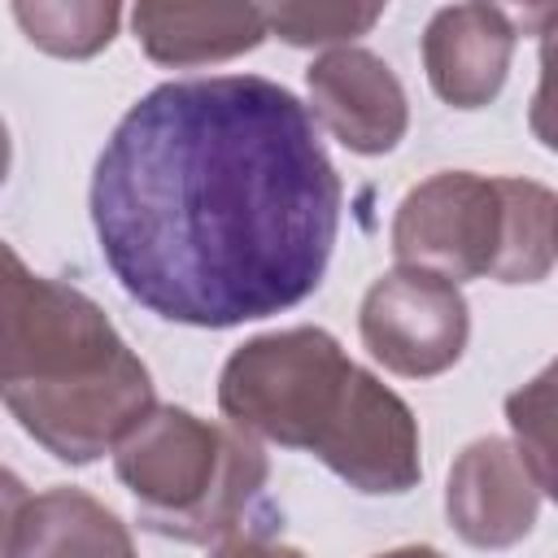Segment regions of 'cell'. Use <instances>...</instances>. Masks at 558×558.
Here are the masks:
<instances>
[{
	"label": "cell",
	"mask_w": 558,
	"mask_h": 558,
	"mask_svg": "<svg viewBox=\"0 0 558 558\" xmlns=\"http://www.w3.org/2000/svg\"><path fill=\"white\" fill-rule=\"evenodd\" d=\"M384 17V4H275L266 9L270 35L292 48H344Z\"/></svg>",
	"instance_id": "9a60e30c"
},
{
	"label": "cell",
	"mask_w": 558,
	"mask_h": 558,
	"mask_svg": "<svg viewBox=\"0 0 558 558\" xmlns=\"http://www.w3.org/2000/svg\"><path fill=\"white\" fill-rule=\"evenodd\" d=\"M541 488L506 436L471 440L445 484V514L449 527L475 549H510L536 527Z\"/></svg>",
	"instance_id": "ba28073f"
},
{
	"label": "cell",
	"mask_w": 558,
	"mask_h": 558,
	"mask_svg": "<svg viewBox=\"0 0 558 558\" xmlns=\"http://www.w3.org/2000/svg\"><path fill=\"white\" fill-rule=\"evenodd\" d=\"M13 17H17V26L26 31V39L35 48H44L52 57L83 61V57H96L100 48L113 44L122 9L118 4H96V0H70V4H52V0L26 4V0H17Z\"/></svg>",
	"instance_id": "5bb4252c"
},
{
	"label": "cell",
	"mask_w": 558,
	"mask_h": 558,
	"mask_svg": "<svg viewBox=\"0 0 558 558\" xmlns=\"http://www.w3.org/2000/svg\"><path fill=\"white\" fill-rule=\"evenodd\" d=\"M397 266L432 270L449 283L488 279L501 248V187L475 170H440L414 183L392 214Z\"/></svg>",
	"instance_id": "5b68a950"
},
{
	"label": "cell",
	"mask_w": 558,
	"mask_h": 558,
	"mask_svg": "<svg viewBox=\"0 0 558 558\" xmlns=\"http://www.w3.org/2000/svg\"><path fill=\"white\" fill-rule=\"evenodd\" d=\"M0 392L22 432L57 462L87 466L157 405L153 375L105 310L22 266L4 244L0 279Z\"/></svg>",
	"instance_id": "3957f363"
},
{
	"label": "cell",
	"mask_w": 558,
	"mask_h": 558,
	"mask_svg": "<svg viewBox=\"0 0 558 558\" xmlns=\"http://www.w3.org/2000/svg\"><path fill=\"white\" fill-rule=\"evenodd\" d=\"M4 558H135L126 523L83 488L9 493Z\"/></svg>",
	"instance_id": "30bf717a"
},
{
	"label": "cell",
	"mask_w": 558,
	"mask_h": 558,
	"mask_svg": "<svg viewBox=\"0 0 558 558\" xmlns=\"http://www.w3.org/2000/svg\"><path fill=\"white\" fill-rule=\"evenodd\" d=\"M514 22L497 4L436 9L423 31V70L432 92L453 109H484L506 87Z\"/></svg>",
	"instance_id": "9c48e42d"
},
{
	"label": "cell",
	"mask_w": 558,
	"mask_h": 558,
	"mask_svg": "<svg viewBox=\"0 0 558 558\" xmlns=\"http://www.w3.org/2000/svg\"><path fill=\"white\" fill-rule=\"evenodd\" d=\"M305 87H310L314 118L349 153H362V157L392 153L410 126L405 87L392 74V65L371 48H357V44L327 48L305 70Z\"/></svg>",
	"instance_id": "52a82bcc"
},
{
	"label": "cell",
	"mask_w": 558,
	"mask_h": 558,
	"mask_svg": "<svg viewBox=\"0 0 558 558\" xmlns=\"http://www.w3.org/2000/svg\"><path fill=\"white\" fill-rule=\"evenodd\" d=\"M532 26H536V48H541V78L532 92L527 126L549 153H558V4L536 9Z\"/></svg>",
	"instance_id": "2e32d148"
},
{
	"label": "cell",
	"mask_w": 558,
	"mask_h": 558,
	"mask_svg": "<svg viewBox=\"0 0 558 558\" xmlns=\"http://www.w3.org/2000/svg\"><path fill=\"white\" fill-rule=\"evenodd\" d=\"M375 558H445V554L432 549V545H401V549H388V554H375Z\"/></svg>",
	"instance_id": "ac0fdd59"
},
{
	"label": "cell",
	"mask_w": 558,
	"mask_h": 558,
	"mask_svg": "<svg viewBox=\"0 0 558 558\" xmlns=\"http://www.w3.org/2000/svg\"><path fill=\"white\" fill-rule=\"evenodd\" d=\"M357 331L384 371L401 379H432L462 357L471 340V310L458 283L432 270L392 266L366 288Z\"/></svg>",
	"instance_id": "8992f818"
},
{
	"label": "cell",
	"mask_w": 558,
	"mask_h": 558,
	"mask_svg": "<svg viewBox=\"0 0 558 558\" xmlns=\"http://www.w3.org/2000/svg\"><path fill=\"white\" fill-rule=\"evenodd\" d=\"M209 558H310V554L296 549V545L270 541V536H244V532H231Z\"/></svg>",
	"instance_id": "e0dca14e"
},
{
	"label": "cell",
	"mask_w": 558,
	"mask_h": 558,
	"mask_svg": "<svg viewBox=\"0 0 558 558\" xmlns=\"http://www.w3.org/2000/svg\"><path fill=\"white\" fill-rule=\"evenodd\" d=\"M140 48L157 65H209L253 52L270 26L262 4H170L144 0L131 9Z\"/></svg>",
	"instance_id": "8fae6325"
},
{
	"label": "cell",
	"mask_w": 558,
	"mask_h": 558,
	"mask_svg": "<svg viewBox=\"0 0 558 558\" xmlns=\"http://www.w3.org/2000/svg\"><path fill=\"white\" fill-rule=\"evenodd\" d=\"M113 471L140 501L148 532L205 545L235 532L270 462L262 440L235 423H209L183 405H153L113 449Z\"/></svg>",
	"instance_id": "277c9868"
},
{
	"label": "cell",
	"mask_w": 558,
	"mask_h": 558,
	"mask_svg": "<svg viewBox=\"0 0 558 558\" xmlns=\"http://www.w3.org/2000/svg\"><path fill=\"white\" fill-rule=\"evenodd\" d=\"M501 187V248L488 279L541 283L558 266V192L532 179H497Z\"/></svg>",
	"instance_id": "7c38bea8"
},
{
	"label": "cell",
	"mask_w": 558,
	"mask_h": 558,
	"mask_svg": "<svg viewBox=\"0 0 558 558\" xmlns=\"http://www.w3.org/2000/svg\"><path fill=\"white\" fill-rule=\"evenodd\" d=\"M227 423L283 449H305L366 497L410 493L423 475L414 410L323 327L244 340L218 375Z\"/></svg>",
	"instance_id": "7a4b0ae2"
},
{
	"label": "cell",
	"mask_w": 558,
	"mask_h": 558,
	"mask_svg": "<svg viewBox=\"0 0 558 558\" xmlns=\"http://www.w3.org/2000/svg\"><path fill=\"white\" fill-rule=\"evenodd\" d=\"M506 423L541 497L558 501V357L506 397Z\"/></svg>",
	"instance_id": "4fadbf2b"
},
{
	"label": "cell",
	"mask_w": 558,
	"mask_h": 558,
	"mask_svg": "<svg viewBox=\"0 0 558 558\" xmlns=\"http://www.w3.org/2000/svg\"><path fill=\"white\" fill-rule=\"evenodd\" d=\"M340 201L314 113L262 74L174 78L140 96L87 192L122 292L187 327L301 305L327 275Z\"/></svg>",
	"instance_id": "6da1fadb"
}]
</instances>
